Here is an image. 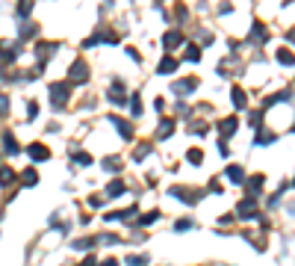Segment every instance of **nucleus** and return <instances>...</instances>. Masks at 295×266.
<instances>
[{
    "mask_svg": "<svg viewBox=\"0 0 295 266\" xmlns=\"http://www.w3.org/2000/svg\"><path fill=\"white\" fill-rule=\"evenodd\" d=\"M47 92H50L53 107H56V110H62V107H65V101L71 98V83H50V86H47Z\"/></svg>",
    "mask_w": 295,
    "mask_h": 266,
    "instance_id": "f257e3e1",
    "label": "nucleus"
},
{
    "mask_svg": "<svg viewBox=\"0 0 295 266\" xmlns=\"http://www.w3.org/2000/svg\"><path fill=\"white\" fill-rule=\"evenodd\" d=\"M68 80H71V83H86V80H89V65H86L83 59L71 62V68H68Z\"/></svg>",
    "mask_w": 295,
    "mask_h": 266,
    "instance_id": "f03ea898",
    "label": "nucleus"
},
{
    "mask_svg": "<svg viewBox=\"0 0 295 266\" xmlns=\"http://www.w3.org/2000/svg\"><path fill=\"white\" fill-rule=\"evenodd\" d=\"M236 216H239V219H257V216H260V207H257L254 195H248L245 201H239V210H236Z\"/></svg>",
    "mask_w": 295,
    "mask_h": 266,
    "instance_id": "7ed1b4c3",
    "label": "nucleus"
},
{
    "mask_svg": "<svg viewBox=\"0 0 295 266\" xmlns=\"http://www.w3.org/2000/svg\"><path fill=\"white\" fill-rule=\"evenodd\" d=\"M27 157L35 160V163H44V160H50V148L41 145V142H30L27 145Z\"/></svg>",
    "mask_w": 295,
    "mask_h": 266,
    "instance_id": "20e7f679",
    "label": "nucleus"
},
{
    "mask_svg": "<svg viewBox=\"0 0 295 266\" xmlns=\"http://www.w3.org/2000/svg\"><path fill=\"white\" fill-rule=\"evenodd\" d=\"M195 89H198V77H186V80H177V83L171 86V92L180 95V98H183V95H192Z\"/></svg>",
    "mask_w": 295,
    "mask_h": 266,
    "instance_id": "39448f33",
    "label": "nucleus"
},
{
    "mask_svg": "<svg viewBox=\"0 0 295 266\" xmlns=\"http://www.w3.org/2000/svg\"><path fill=\"white\" fill-rule=\"evenodd\" d=\"M109 121H112V127L121 133V139H127V142L133 139V124H130V121H124V118H118V115H109Z\"/></svg>",
    "mask_w": 295,
    "mask_h": 266,
    "instance_id": "423d86ee",
    "label": "nucleus"
},
{
    "mask_svg": "<svg viewBox=\"0 0 295 266\" xmlns=\"http://www.w3.org/2000/svg\"><path fill=\"white\" fill-rule=\"evenodd\" d=\"M183 44V33L180 30H168L165 36H163V47L165 50H174V47H180Z\"/></svg>",
    "mask_w": 295,
    "mask_h": 266,
    "instance_id": "0eeeda50",
    "label": "nucleus"
},
{
    "mask_svg": "<svg viewBox=\"0 0 295 266\" xmlns=\"http://www.w3.org/2000/svg\"><path fill=\"white\" fill-rule=\"evenodd\" d=\"M168 192H171V195H174V198H183V201H186V204H189V201H192V204H195V201H198V198H201V192H198V190H183V187H171V190H168Z\"/></svg>",
    "mask_w": 295,
    "mask_h": 266,
    "instance_id": "6e6552de",
    "label": "nucleus"
},
{
    "mask_svg": "<svg viewBox=\"0 0 295 266\" xmlns=\"http://www.w3.org/2000/svg\"><path fill=\"white\" fill-rule=\"evenodd\" d=\"M236 127H239V118H236V115H230V118H222V121H219V133H222L225 139H228V136H233V133H236Z\"/></svg>",
    "mask_w": 295,
    "mask_h": 266,
    "instance_id": "1a4fd4ad",
    "label": "nucleus"
},
{
    "mask_svg": "<svg viewBox=\"0 0 295 266\" xmlns=\"http://www.w3.org/2000/svg\"><path fill=\"white\" fill-rule=\"evenodd\" d=\"M242 184L248 187V195H260V192H263V184H266V178H263V175H254V178H245Z\"/></svg>",
    "mask_w": 295,
    "mask_h": 266,
    "instance_id": "9d476101",
    "label": "nucleus"
},
{
    "mask_svg": "<svg viewBox=\"0 0 295 266\" xmlns=\"http://www.w3.org/2000/svg\"><path fill=\"white\" fill-rule=\"evenodd\" d=\"M53 53H56V44H44V41H41V44L35 47V56H38V62H41V65H44V59H50Z\"/></svg>",
    "mask_w": 295,
    "mask_h": 266,
    "instance_id": "9b49d317",
    "label": "nucleus"
},
{
    "mask_svg": "<svg viewBox=\"0 0 295 266\" xmlns=\"http://www.w3.org/2000/svg\"><path fill=\"white\" fill-rule=\"evenodd\" d=\"M124 98H127L124 83H112V89H109V101H112V104H124Z\"/></svg>",
    "mask_w": 295,
    "mask_h": 266,
    "instance_id": "f8f14e48",
    "label": "nucleus"
},
{
    "mask_svg": "<svg viewBox=\"0 0 295 266\" xmlns=\"http://www.w3.org/2000/svg\"><path fill=\"white\" fill-rule=\"evenodd\" d=\"M157 71H160V74H174V71H177V59H171V56H163V62L157 65Z\"/></svg>",
    "mask_w": 295,
    "mask_h": 266,
    "instance_id": "ddd939ff",
    "label": "nucleus"
},
{
    "mask_svg": "<svg viewBox=\"0 0 295 266\" xmlns=\"http://www.w3.org/2000/svg\"><path fill=\"white\" fill-rule=\"evenodd\" d=\"M230 101H233V107H236V110H245V101H248V98H245V92H242L239 86H233V92H230Z\"/></svg>",
    "mask_w": 295,
    "mask_h": 266,
    "instance_id": "4468645a",
    "label": "nucleus"
},
{
    "mask_svg": "<svg viewBox=\"0 0 295 266\" xmlns=\"http://www.w3.org/2000/svg\"><path fill=\"white\" fill-rule=\"evenodd\" d=\"M171 130H174V121H171V118H163V121H160V127H157V136H160V139H168V136H171Z\"/></svg>",
    "mask_w": 295,
    "mask_h": 266,
    "instance_id": "2eb2a0df",
    "label": "nucleus"
},
{
    "mask_svg": "<svg viewBox=\"0 0 295 266\" xmlns=\"http://www.w3.org/2000/svg\"><path fill=\"white\" fill-rule=\"evenodd\" d=\"M233 184H242L245 181V172H242V166H228V172H225Z\"/></svg>",
    "mask_w": 295,
    "mask_h": 266,
    "instance_id": "dca6fc26",
    "label": "nucleus"
},
{
    "mask_svg": "<svg viewBox=\"0 0 295 266\" xmlns=\"http://www.w3.org/2000/svg\"><path fill=\"white\" fill-rule=\"evenodd\" d=\"M15 184V172L9 166H0V187H12Z\"/></svg>",
    "mask_w": 295,
    "mask_h": 266,
    "instance_id": "f3484780",
    "label": "nucleus"
},
{
    "mask_svg": "<svg viewBox=\"0 0 295 266\" xmlns=\"http://www.w3.org/2000/svg\"><path fill=\"white\" fill-rule=\"evenodd\" d=\"M251 41H257V44L266 41V27H263V24H254V27H251Z\"/></svg>",
    "mask_w": 295,
    "mask_h": 266,
    "instance_id": "a211bd4d",
    "label": "nucleus"
},
{
    "mask_svg": "<svg viewBox=\"0 0 295 266\" xmlns=\"http://www.w3.org/2000/svg\"><path fill=\"white\" fill-rule=\"evenodd\" d=\"M21 184H24V187H35V184H38V172H35V169H27V172L21 175Z\"/></svg>",
    "mask_w": 295,
    "mask_h": 266,
    "instance_id": "6ab92c4d",
    "label": "nucleus"
},
{
    "mask_svg": "<svg viewBox=\"0 0 295 266\" xmlns=\"http://www.w3.org/2000/svg\"><path fill=\"white\" fill-rule=\"evenodd\" d=\"M124 190H127V187H124V184H121V181H112V184H109V187H106V195H109V198H118V195H121V192H124Z\"/></svg>",
    "mask_w": 295,
    "mask_h": 266,
    "instance_id": "aec40b11",
    "label": "nucleus"
},
{
    "mask_svg": "<svg viewBox=\"0 0 295 266\" xmlns=\"http://www.w3.org/2000/svg\"><path fill=\"white\" fill-rule=\"evenodd\" d=\"M130 115H133V118H139V115H142V98H139V95H133V98H130Z\"/></svg>",
    "mask_w": 295,
    "mask_h": 266,
    "instance_id": "412c9836",
    "label": "nucleus"
},
{
    "mask_svg": "<svg viewBox=\"0 0 295 266\" xmlns=\"http://www.w3.org/2000/svg\"><path fill=\"white\" fill-rule=\"evenodd\" d=\"M3 145H6V151H9V154H18V151H21V148H18V142H15V136H12V133H3Z\"/></svg>",
    "mask_w": 295,
    "mask_h": 266,
    "instance_id": "4be33fe9",
    "label": "nucleus"
},
{
    "mask_svg": "<svg viewBox=\"0 0 295 266\" xmlns=\"http://www.w3.org/2000/svg\"><path fill=\"white\" fill-rule=\"evenodd\" d=\"M95 243H98L95 237H86V240H74V243H71V249H77V252H83V249H92Z\"/></svg>",
    "mask_w": 295,
    "mask_h": 266,
    "instance_id": "5701e85b",
    "label": "nucleus"
},
{
    "mask_svg": "<svg viewBox=\"0 0 295 266\" xmlns=\"http://www.w3.org/2000/svg\"><path fill=\"white\" fill-rule=\"evenodd\" d=\"M71 163H74V166H92V157L83 154V151H77V154L71 157Z\"/></svg>",
    "mask_w": 295,
    "mask_h": 266,
    "instance_id": "b1692460",
    "label": "nucleus"
},
{
    "mask_svg": "<svg viewBox=\"0 0 295 266\" xmlns=\"http://www.w3.org/2000/svg\"><path fill=\"white\" fill-rule=\"evenodd\" d=\"M186 59L198 62V59H201V47H198V44H186Z\"/></svg>",
    "mask_w": 295,
    "mask_h": 266,
    "instance_id": "393cba45",
    "label": "nucleus"
},
{
    "mask_svg": "<svg viewBox=\"0 0 295 266\" xmlns=\"http://www.w3.org/2000/svg\"><path fill=\"white\" fill-rule=\"evenodd\" d=\"M275 139H278V136H275V133H266V130L254 136V142H257V145H269V142H275Z\"/></svg>",
    "mask_w": 295,
    "mask_h": 266,
    "instance_id": "a878e982",
    "label": "nucleus"
},
{
    "mask_svg": "<svg viewBox=\"0 0 295 266\" xmlns=\"http://www.w3.org/2000/svg\"><path fill=\"white\" fill-rule=\"evenodd\" d=\"M148 154H151V145L145 142V145H139V148H136V154H133V160H136V163H142V160H145Z\"/></svg>",
    "mask_w": 295,
    "mask_h": 266,
    "instance_id": "bb28decb",
    "label": "nucleus"
},
{
    "mask_svg": "<svg viewBox=\"0 0 295 266\" xmlns=\"http://www.w3.org/2000/svg\"><path fill=\"white\" fill-rule=\"evenodd\" d=\"M186 157H189V163H192V166H201V163H204V154H201V148H192Z\"/></svg>",
    "mask_w": 295,
    "mask_h": 266,
    "instance_id": "cd10ccee",
    "label": "nucleus"
},
{
    "mask_svg": "<svg viewBox=\"0 0 295 266\" xmlns=\"http://www.w3.org/2000/svg\"><path fill=\"white\" fill-rule=\"evenodd\" d=\"M103 169H106V172H121V160L106 157V160H103Z\"/></svg>",
    "mask_w": 295,
    "mask_h": 266,
    "instance_id": "c85d7f7f",
    "label": "nucleus"
},
{
    "mask_svg": "<svg viewBox=\"0 0 295 266\" xmlns=\"http://www.w3.org/2000/svg\"><path fill=\"white\" fill-rule=\"evenodd\" d=\"M127 266H148V255H142V258H139V255H130V258H127Z\"/></svg>",
    "mask_w": 295,
    "mask_h": 266,
    "instance_id": "c756f323",
    "label": "nucleus"
},
{
    "mask_svg": "<svg viewBox=\"0 0 295 266\" xmlns=\"http://www.w3.org/2000/svg\"><path fill=\"white\" fill-rule=\"evenodd\" d=\"M278 59H281L284 65H293V50H284V47H281V53H278Z\"/></svg>",
    "mask_w": 295,
    "mask_h": 266,
    "instance_id": "7c9ffc66",
    "label": "nucleus"
},
{
    "mask_svg": "<svg viewBox=\"0 0 295 266\" xmlns=\"http://www.w3.org/2000/svg\"><path fill=\"white\" fill-rule=\"evenodd\" d=\"M35 115H38V104H35V101H30V107H27V121H33Z\"/></svg>",
    "mask_w": 295,
    "mask_h": 266,
    "instance_id": "2f4dec72",
    "label": "nucleus"
},
{
    "mask_svg": "<svg viewBox=\"0 0 295 266\" xmlns=\"http://www.w3.org/2000/svg\"><path fill=\"white\" fill-rule=\"evenodd\" d=\"M30 9H33V0H21V3H18V12H21L24 18L30 15Z\"/></svg>",
    "mask_w": 295,
    "mask_h": 266,
    "instance_id": "473e14b6",
    "label": "nucleus"
},
{
    "mask_svg": "<svg viewBox=\"0 0 295 266\" xmlns=\"http://www.w3.org/2000/svg\"><path fill=\"white\" fill-rule=\"evenodd\" d=\"M157 219H160V213L154 210V213H148V216H142V222H139V225H151V222H157Z\"/></svg>",
    "mask_w": 295,
    "mask_h": 266,
    "instance_id": "72a5a7b5",
    "label": "nucleus"
},
{
    "mask_svg": "<svg viewBox=\"0 0 295 266\" xmlns=\"http://www.w3.org/2000/svg\"><path fill=\"white\" fill-rule=\"evenodd\" d=\"M189 228H195L192 219H180V222H177V231H189Z\"/></svg>",
    "mask_w": 295,
    "mask_h": 266,
    "instance_id": "f704fd0d",
    "label": "nucleus"
},
{
    "mask_svg": "<svg viewBox=\"0 0 295 266\" xmlns=\"http://www.w3.org/2000/svg\"><path fill=\"white\" fill-rule=\"evenodd\" d=\"M6 113H9V98L0 95V115H6Z\"/></svg>",
    "mask_w": 295,
    "mask_h": 266,
    "instance_id": "c9c22d12",
    "label": "nucleus"
},
{
    "mask_svg": "<svg viewBox=\"0 0 295 266\" xmlns=\"http://www.w3.org/2000/svg\"><path fill=\"white\" fill-rule=\"evenodd\" d=\"M33 33H35V24H24L21 27V36H33Z\"/></svg>",
    "mask_w": 295,
    "mask_h": 266,
    "instance_id": "e433bc0d",
    "label": "nucleus"
},
{
    "mask_svg": "<svg viewBox=\"0 0 295 266\" xmlns=\"http://www.w3.org/2000/svg\"><path fill=\"white\" fill-rule=\"evenodd\" d=\"M89 207H92V210H98V207H100V198H98V195H92V198H89Z\"/></svg>",
    "mask_w": 295,
    "mask_h": 266,
    "instance_id": "4c0bfd02",
    "label": "nucleus"
},
{
    "mask_svg": "<svg viewBox=\"0 0 295 266\" xmlns=\"http://www.w3.org/2000/svg\"><path fill=\"white\" fill-rule=\"evenodd\" d=\"M177 115H183V118L189 115V110H186V104H177Z\"/></svg>",
    "mask_w": 295,
    "mask_h": 266,
    "instance_id": "58836bf2",
    "label": "nucleus"
},
{
    "mask_svg": "<svg viewBox=\"0 0 295 266\" xmlns=\"http://www.w3.org/2000/svg\"><path fill=\"white\" fill-rule=\"evenodd\" d=\"M260 121H263V110H260V113H254V115H251V124H260Z\"/></svg>",
    "mask_w": 295,
    "mask_h": 266,
    "instance_id": "ea45409f",
    "label": "nucleus"
},
{
    "mask_svg": "<svg viewBox=\"0 0 295 266\" xmlns=\"http://www.w3.org/2000/svg\"><path fill=\"white\" fill-rule=\"evenodd\" d=\"M80 266H98V261H95V258H86V261H83Z\"/></svg>",
    "mask_w": 295,
    "mask_h": 266,
    "instance_id": "a19ab883",
    "label": "nucleus"
},
{
    "mask_svg": "<svg viewBox=\"0 0 295 266\" xmlns=\"http://www.w3.org/2000/svg\"><path fill=\"white\" fill-rule=\"evenodd\" d=\"M100 266H118V261H115V258H109V261H103Z\"/></svg>",
    "mask_w": 295,
    "mask_h": 266,
    "instance_id": "79ce46f5",
    "label": "nucleus"
},
{
    "mask_svg": "<svg viewBox=\"0 0 295 266\" xmlns=\"http://www.w3.org/2000/svg\"><path fill=\"white\" fill-rule=\"evenodd\" d=\"M0 56H3V47H0Z\"/></svg>",
    "mask_w": 295,
    "mask_h": 266,
    "instance_id": "37998d69",
    "label": "nucleus"
}]
</instances>
